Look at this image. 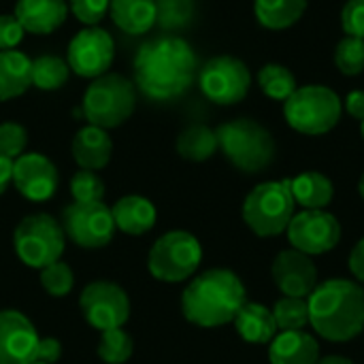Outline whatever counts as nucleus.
Returning a JSON list of instances; mask_svg holds the SVG:
<instances>
[{"instance_id":"nucleus-1","label":"nucleus","mask_w":364,"mask_h":364,"mask_svg":"<svg viewBox=\"0 0 364 364\" xmlns=\"http://www.w3.org/2000/svg\"><path fill=\"white\" fill-rule=\"evenodd\" d=\"M196 53L179 36H158L141 45L134 58V83L154 100L181 96L196 77Z\"/></svg>"},{"instance_id":"nucleus-2","label":"nucleus","mask_w":364,"mask_h":364,"mask_svg":"<svg viewBox=\"0 0 364 364\" xmlns=\"http://www.w3.org/2000/svg\"><path fill=\"white\" fill-rule=\"evenodd\" d=\"M309 326L326 341L348 343L364 331V288L335 277L316 286L307 296Z\"/></svg>"},{"instance_id":"nucleus-3","label":"nucleus","mask_w":364,"mask_h":364,"mask_svg":"<svg viewBox=\"0 0 364 364\" xmlns=\"http://www.w3.org/2000/svg\"><path fill=\"white\" fill-rule=\"evenodd\" d=\"M247 303L241 277L230 269H209L196 275L181 294V314L200 328H218L235 322Z\"/></svg>"},{"instance_id":"nucleus-4","label":"nucleus","mask_w":364,"mask_h":364,"mask_svg":"<svg viewBox=\"0 0 364 364\" xmlns=\"http://www.w3.org/2000/svg\"><path fill=\"white\" fill-rule=\"evenodd\" d=\"M218 147L226 160L241 173H262L267 171L277 154L273 134L258 122L250 117H239L222 124L218 130Z\"/></svg>"},{"instance_id":"nucleus-5","label":"nucleus","mask_w":364,"mask_h":364,"mask_svg":"<svg viewBox=\"0 0 364 364\" xmlns=\"http://www.w3.org/2000/svg\"><path fill=\"white\" fill-rule=\"evenodd\" d=\"M294 209L296 203L290 192V179L264 181L245 196L241 215L254 235L271 239L288 230V224L296 213Z\"/></svg>"},{"instance_id":"nucleus-6","label":"nucleus","mask_w":364,"mask_h":364,"mask_svg":"<svg viewBox=\"0 0 364 364\" xmlns=\"http://www.w3.org/2000/svg\"><path fill=\"white\" fill-rule=\"evenodd\" d=\"M136 105V87L134 81L126 79L124 75L105 73L96 77L81 102L83 117L102 130L122 126L134 111Z\"/></svg>"},{"instance_id":"nucleus-7","label":"nucleus","mask_w":364,"mask_h":364,"mask_svg":"<svg viewBox=\"0 0 364 364\" xmlns=\"http://www.w3.org/2000/svg\"><path fill=\"white\" fill-rule=\"evenodd\" d=\"M343 113V102L326 85H303L284 102V115L292 130L320 136L331 132Z\"/></svg>"},{"instance_id":"nucleus-8","label":"nucleus","mask_w":364,"mask_h":364,"mask_svg":"<svg viewBox=\"0 0 364 364\" xmlns=\"http://www.w3.org/2000/svg\"><path fill=\"white\" fill-rule=\"evenodd\" d=\"M200 260V241L188 230H171L151 245L147 254V271L162 284H181L196 273Z\"/></svg>"},{"instance_id":"nucleus-9","label":"nucleus","mask_w":364,"mask_h":364,"mask_svg":"<svg viewBox=\"0 0 364 364\" xmlns=\"http://www.w3.org/2000/svg\"><path fill=\"white\" fill-rule=\"evenodd\" d=\"M66 235L62 224L47 213L23 218L13 232V247L17 258L30 269H45L58 262L64 254Z\"/></svg>"},{"instance_id":"nucleus-10","label":"nucleus","mask_w":364,"mask_h":364,"mask_svg":"<svg viewBox=\"0 0 364 364\" xmlns=\"http://www.w3.org/2000/svg\"><path fill=\"white\" fill-rule=\"evenodd\" d=\"M200 92L215 105L230 107L241 102L252 85V75L245 62L232 55H215L205 62L198 73Z\"/></svg>"},{"instance_id":"nucleus-11","label":"nucleus","mask_w":364,"mask_h":364,"mask_svg":"<svg viewBox=\"0 0 364 364\" xmlns=\"http://www.w3.org/2000/svg\"><path fill=\"white\" fill-rule=\"evenodd\" d=\"M60 224L64 235L85 250H100L115 235V222L105 203H73L64 207Z\"/></svg>"},{"instance_id":"nucleus-12","label":"nucleus","mask_w":364,"mask_h":364,"mask_svg":"<svg viewBox=\"0 0 364 364\" xmlns=\"http://www.w3.org/2000/svg\"><path fill=\"white\" fill-rule=\"evenodd\" d=\"M79 309L85 322L100 333L122 328L130 318V301L126 290L107 279L92 282L83 288Z\"/></svg>"},{"instance_id":"nucleus-13","label":"nucleus","mask_w":364,"mask_h":364,"mask_svg":"<svg viewBox=\"0 0 364 364\" xmlns=\"http://www.w3.org/2000/svg\"><path fill=\"white\" fill-rule=\"evenodd\" d=\"M286 235L292 250L307 256H322L339 245L341 224L326 209H303L294 213Z\"/></svg>"},{"instance_id":"nucleus-14","label":"nucleus","mask_w":364,"mask_h":364,"mask_svg":"<svg viewBox=\"0 0 364 364\" xmlns=\"http://www.w3.org/2000/svg\"><path fill=\"white\" fill-rule=\"evenodd\" d=\"M115 58V43L111 34L98 26H85L68 45V66L85 79L105 75Z\"/></svg>"},{"instance_id":"nucleus-15","label":"nucleus","mask_w":364,"mask_h":364,"mask_svg":"<svg viewBox=\"0 0 364 364\" xmlns=\"http://www.w3.org/2000/svg\"><path fill=\"white\" fill-rule=\"evenodd\" d=\"M41 337L34 324L17 309L0 311V364H34Z\"/></svg>"},{"instance_id":"nucleus-16","label":"nucleus","mask_w":364,"mask_h":364,"mask_svg":"<svg viewBox=\"0 0 364 364\" xmlns=\"http://www.w3.org/2000/svg\"><path fill=\"white\" fill-rule=\"evenodd\" d=\"M17 192L32 200L45 203L49 200L60 183V175L55 164L43 154H21L13 160V181Z\"/></svg>"},{"instance_id":"nucleus-17","label":"nucleus","mask_w":364,"mask_h":364,"mask_svg":"<svg viewBox=\"0 0 364 364\" xmlns=\"http://www.w3.org/2000/svg\"><path fill=\"white\" fill-rule=\"evenodd\" d=\"M271 277L277 290L284 296H296V299H307L318 282V267L311 260V256L296 252V250H282L273 264H271Z\"/></svg>"},{"instance_id":"nucleus-18","label":"nucleus","mask_w":364,"mask_h":364,"mask_svg":"<svg viewBox=\"0 0 364 364\" xmlns=\"http://www.w3.org/2000/svg\"><path fill=\"white\" fill-rule=\"evenodd\" d=\"M17 21L23 26L30 34H51L55 32L66 15H68V2L66 0H17L15 13Z\"/></svg>"},{"instance_id":"nucleus-19","label":"nucleus","mask_w":364,"mask_h":364,"mask_svg":"<svg viewBox=\"0 0 364 364\" xmlns=\"http://www.w3.org/2000/svg\"><path fill=\"white\" fill-rule=\"evenodd\" d=\"M271 364H316L320 360V343L307 331L277 333L269 343Z\"/></svg>"},{"instance_id":"nucleus-20","label":"nucleus","mask_w":364,"mask_h":364,"mask_svg":"<svg viewBox=\"0 0 364 364\" xmlns=\"http://www.w3.org/2000/svg\"><path fill=\"white\" fill-rule=\"evenodd\" d=\"M111 215L115 222V230L139 237L156 226L158 211L149 198L141 194H128L111 207Z\"/></svg>"},{"instance_id":"nucleus-21","label":"nucleus","mask_w":364,"mask_h":364,"mask_svg":"<svg viewBox=\"0 0 364 364\" xmlns=\"http://www.w3.org/2000/svg\"><path fill=\"white\" fill-rule=\"evenodd\" d=\"M113 151V143L107 130L98 126L81 128L73 139V158L85 171H100L109 164Z\"/></svg>"},{"instance_id":"nucleus-22","label":"nucleus","mask_w":364,"mask_h":364,"mask_svg":"<svg viewBox=\"0 0 364 364\" xmlns=\"http://www.w3.org/2000/svg\"><path fill=\"white\" fill-rule=\"evenodd\" d=\"M232 324L243 341L256 343V346L271 343L277 335V324H275L273 311L262 303L247 301L241 307V311L237 314Z\"/></svg>"},{"instance_id":"nucleus-23","label":"nucleus","mask_w":364,"mask_h":364,"mask_svg":"<svg viewBox=\"0 0 364 364\" xmlns=\"http://www.w3.org/2000/svg\"><path fill=\"white\" fill-rule=\"evenodd\" d=\"M109 15L122 32L139 36L156 23V0H109Z\"/></svg>"},{"instance_id":"nucleus-24","label":"nucleus","mask_w":364,"mask_h":364,"mask_svg":"<svg viewBox=\"0 0 364 364\" xmlns=\"http://www.w3.org/2000/svg\"><path fill=\"white\" fill-rule=\"evenodd\" d=\"M32 85V60L17 49H0V102L21 96Z\"/></svg>"},{"instance_id":"nucleus-25","label":"nucleus","mask_w":364,"mask_h":364,"mask_svg":"<svg viewBox=\"0 0 364 364\" xmlns=\"http://www.w3.org/2000/svg\"><path fill=\"white\" fill-rule=\"evenodd\" d=\"M290 192L303 209H326L335 198L333 181L318 171H307L290 179Z\"/></svg>"},{"instance_id":"nucleus-26","label":"nucleus","mask_w":364,"mask_h":364,"mask_svg":"<svg viewBox=\"0 0 364 364\" xmlns=\"http://www.w3.org/2000/svg\"><path fill=\"white\" fill-rule=\"evenodd\" d=\"M307 0H256L254 13L260 26L269 30L292 28L305 13Z\"/></svg>"},{"instance_id":"nucleus-27","label":"nucleus","mask_w":364,"mask_h":364,"mask_svg":"<svg viewBox=\"0 0 364 364\" xmlns=\"http://www.w3.org/2000/svg\"><path fill=\"white\" fill-rule=\"evenodd\" d=\"M218 134L209 126L194 124L188 126L179 136H177V151L181 158L190 162H205L218 151Z\"/></svg>"},{"instance_id":"nucleus-28","label":"nucleus","mask_w":364,"mask_h":364,"mask_svg":"<svg viewBox=\"0 0 364 364\" xmlns=\"http://www.w3.org/2000/svg\"><path fill=\"white\" fill-rule=\"evenodd\" d=\"M258 85L264 92V96H269L271 100H277V102H286L299 87L292 70L286 68L284 64H275V62L264 64L258 70Z\"/></svg>"},{"instance_id":"nucleus-29","label":"nucleus","mask_w":364,"mask_h":364,"mask_svg":"<svg viewBox=\"0 0 364 364\" xmlns=\"http://www.w3.org/2000/svg\"><path fill=\"white\" fill-rule=\"evenodd\" d=\"M70 66L58 55H38L32 60V85L45 92L60 90L68 81Z\"/></svg>"},{"instance_id":"nucleus-30","label":"nucleus","mask_w":364,"mask_h":364,"mask_svg":"<svg viewBox=\"0 0 364 364\" xmlns=\"http://www.w3.org/2000/svg\"><path fill=\"white\" fill-rule=\"evenodd\" d=\"M277 331H305L309 326V305L307 299L282 296L271 309Z\"/></svg>"},{"instance_id":"nucleus-31","label":"nucleus","mask_w":364,"mask_h":364,"mask_svg":"<svg viewBox=\"0 0 364 364\" xmlns=\"http://www.w3.org/2000/svg\"><path fill=\"white\" fill-rule=\"evenodd\" d=\"M96 352H98V358L105 364H124L132 358L134 343L126 331L113 328V331L100 333V341H98Z\"/></svg>"},{"instance_id":"nucleus-32","label":"nucleus","mask_w":364,"mask_h":364,"mask_svg":"<svg viewBox=\"0 0 364 364\" xmlns=\"http://www.w3.org/2000/svg\"><path fill=\"white\" fill-rule=\"evenodd\" d=\"M194 0H156V23L164 30H181L194 19Z\"/></svg>"},{"instance_id":"nucleus-33","label":"nucleus","mask_w":364,"mask_h":364,"mask_svg":"<svg viewBox=\"0 0 364 364\" xmlns=\"http://www.w3.org/2000/svg\"><path fill=\"white\" fill-rule=\"evenodd\" d=\"M335 64L348 77L364 73V38L346 34L335 49Z\"/></svg>"},{"instance_id":"nucleus-34","label":"nucleus","mask_w":364,"mask_h":364,"mask_svg":"<svg viewBox=\"0 0 364 364\" xmlns=\"http://www.w3.org/2000/svg\"><path fill=\"white\" fill-rule=\"evenodd\" d=\"M41 286H43V290L49 296H55V299L66 296L73 290V286H75L73 269L66 262H62V260L41 269Z\"/></svg>"},{"instance_id":"nucleus-35","label":"nucleus","mask_w":364,"mask_h":364,"mask_svg":"<svg viewBox=\"0 0 364 364\" xmlns=\"http://www.w3.org/2000/svg\"><path fill=\"white\" fill-rule=\"evenodd\" d=\"M70 194L75 203H102L105 196V181L98 177L96 171H77L70 179Z\"/></svg>"},{"instance_id":"nucleus-36","label":"nucleus","mask_w":364,"mask_h":364,"mask_svg":"<svg viewBox=\"0 0 364 364\" xmlns=\"http://www.w3.org/2000/svg\"><path fill=\"white\" fill-rule=\"evenodd\" d=\"M28 145V132L17 122L0 124V154L9 160H17Z\"/></svg>"},{"instance_id":"nucleus-37","label":"nucleus","mask_w":364,"mask_h":364,"mask_svg":"<svg viewBox=\"0 0 364 364\" xmlns=\"http://www.w3.org/2000/svg\"><path fill=\"white\" fill-rule=\"evenodd\" d=\"M70 13L85 26H98L109 11V0H68Z\"/></svg>"},{"instance_id":"nucleus-38","label":"nucleus","mask_w":364,"mask_h":364,"mask_svg":"<svg viewBox=\"0 0 364 364\" xmlns=\"http://www.w3.org/2000/svg\"><path fill=\"white\" fill-rule=\"evenodd\" d=\"M341 26L348 36L364 38V0H348L341 11Z\"/></svg>"},{"instance_id":"nucleus-39","label":"nucleus","mask_w":364,"mask_h":364,"mask_svg":"<svg viewBox=\"0 0 364 364\" xmlns=\"http://www.w3.org/2000/svg\"><path fill=\"white\" fill-rule=\"evenodd\" d=\"M26 30L23 26L17 21L15 15H0V49H15L21 38H23Z\"/></svg>"},{"instance_id":"nucleus-40","label":"nucleus","mask_w":364,"mask_h":364,"mask_svg":"<svg viewBox=\"0 0 364 364\" xmlns=\"http://www.w3.org/2000/svg\"><path fill=\"white\" fill-rule=\"evenodd\" d=\"M348 267H350V273L354 275V279L364 284V237L352 247L350 258H348Z\"/></svg>"},{"instance_id":"nucleus-41","label":"nucleus","mask_w":364,"mask_h":364,"mask_svg":"<svg viewBox=\"0 0 364 364\" xmlns=\"http://www.w3.org/2000/svg\"><path fill=\"white\" fill-rule=\"evenodd\" d=\"M62 356V346L58 339H41V346H38V360L41 363L55 364Z\"/></svg>"},{"instance_id":"nucleus-42","label":"nucleus","mask_w":364,"mask_h":364,"mask_svg":"<svg viewBox=\"0 0 364 364\" xmlns=\"http://www.w3.org/2000/svg\"><path fill=\"white\" fill-rule=\"evenodd\" d=\"M346 111L354 117V119H358V122H363L364 119V92L363 90H354V92H350L348 94V98H346Z\"/></svg>"},{"instance_id":"nucleus-43","label":"nucleus","mask_w":364,"mask_h":364,"mask_svg":"<svg viewBox=\"0 0 364 364\" xmlns=\"http://www.w3.org/2000/svg\"><path fill=\"white\" fill-rule=\"evenodd\" d=\"M11 181H13V160L0 154V194H4Z\"/></svg>"},{"instance_id":"nucleus-44","label":"nucleus","mask_w":364,"mask_h":364,"mask_svg":"<svg viewBox=\"0 0 364 364\" xmlns=\"http://www.w3.org/2000/svg\"><path fill=\"white\" fill-rule=\"evenodd\" d=\"M316 364H354V360L346 356H326V358H320Z\"/></svg>"},{"instance_id":"nucleus-45","label":"nucleus","mask_w":364,"mask_h":364,"mask_svg":"<svg viewBox=\"0 0 364 364\" xmlns=\"http://www.w3.org/2000/svg\"><path fill=\"white\" fill-rule=\"evenodd\" d=\"M358 194H360V198L364 200V173L363 177H360V181H358Z\"/></svg>"},{"instance_id":"nucleus-46","label":"nucleus","mask_w":364,"mask_h":364,"mask_svg":"<svg viewBox=\"0 0 364 364\" xmlns=\"http://www.w3.org/2000/svg\"><path fill=\"white\" fill-rule=\"evenodd\" d=\"M360 132H363V139H364V119L360 122Z\"/></svg>"},{"instance_id":"nucleus-47","label":"nucleus","mask_w":364,"mask_h":364,"mask_svg":"<svg viewBox=\"0 0 364 364\" xmlns=\"http://www.w3.org/2000/svg\"><path fill=\"white\" fill-rule=\"evenodd\" d=\"M34 364H49V363H41V360H36V363Z\"/></svg>"}]
</instances>
